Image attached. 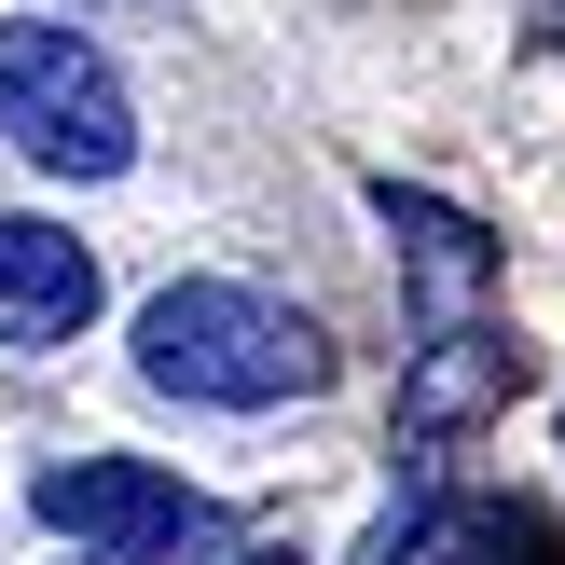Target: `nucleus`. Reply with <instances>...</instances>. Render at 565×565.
<instances>
[{"mask_svg":"<svg viewBox=\"0 0 565 565\" xmlns=\"http://www.w3.org/2000/svg\"><path fill=\"white\" fill-rule=\"evenodd\" d=\"M0 125L42 180H125L138 166V97L83 28L55 14H0Z\"/></svg>","mask_w":565,"mask_h":565,"instance_id":"2","label":"nucleus"},{"mask_svg":"<svg viewBox=\"0 0 565 565\" xmlns=\"http://www.w3.org/2000/svg\"><path fill=\"white\" fill-rule=\"evenodd\" d=\"M138 386L207 414H276L331 386V331L276 290H235V276H180V290L138 303Z\"/></svg>","mask_w":565,"mask_h":565,"instance_id":"1","label":"nucleus"},{"mask_svg":"<svg viewBox=\"0 0 565 565\" xmlns=\"http://www.w3.org/2000/svg\"><path fill=\"white\" fill-rule=\"evenodd\" d=\"M83 318H97V248L55 235V221H0V345L55 359Z\"/></svg>","mask_w":565,"mask_h":565,"instance_id":"4","label":"nucleus"},{"mask_svg":"<svg viewBox=\"0 0 565 565\" xmlns=\"http://www.w3.org/2000/svg\"><path fill=\"white\" fill-rule=\"evenodd\" d=\"M28 511L55 539H83L97 565H193V552H221V511L193 483H166L152 456H42L28 469Z\"/></svg>","mask_w":565,"mask_h":565,"instance_id":"3","label":"nucleus"},{"mask_svg":"<svg viewBox=\"0 0 565 565\" xmlns=\"http://www.w3.org/2000/svg\"><path fill=\"white\" fill-rule=\"evenodd\" d=\"M497 401H511V331L441 318V331H428V359L401 373V441H469Z\"/></svg>","mask_w":565,"mask_h":565,"instance_id":"5","label":"nucleus"},{"mask_svg":"<svg viewBox=\"0 0 565 565\" xmlns=\"http://www.w3.org/2000/svg\"><path fill=\"white\" fill-rule=\"evenodd\" d=\"M524 552H539L524 511H483V497H441V483H414L373 524V565H524Z\"/></svg>","mask_w":565,"mask_h":565,"instance_id":"7","label":"nucleus"},{"mask_svg":"<svg viewBox=\"0 0 565 565\" xmlns=\"http://www.w3.org/2000/svg\"><path fill=\"white\" fill-rule=\"evenodd\" d=\"M248 565H290V552H248Z\"/></svg>","mask_w":565,"mask_h":565,"instance_id":"8","label":"nucleus"},{"mask_svg":"<svg viewBox=\"0 0 565 565\" xmlns=\"http://www.w3.org/2000/svg\"><path fill=\"white\" fill-rule=\"evenodd\" d=\"M373 221L401 235V263H414V290H428V318H469V303L497 290V235L469 207H441V193H414V180H373Z\"/></svg>","mask_w":565,"mask_h":565,"instance_id":"6","label":"nucleus"}]
</instances>
